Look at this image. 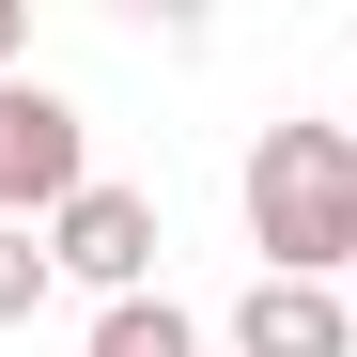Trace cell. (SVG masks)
<instances>
[{
    "instance_id": "cell-8",
    "label": "cell",
    "mask_w": 357,
    "mask_h": 357,
    "mask_svg": "<svg viewBox=\"0 0 357 357\" xmlns=\"http://www.w3.org/2000/svg\"><path fill=\"white\" fill-rule=\"evenodd\" d=\"M342 125H357V109H342Z\"/></svg>"
},
{
    "instance_id": "cell-6",
    "label": "cell",
    "mask_w": 357,
    "mask_h": 357,
    "mask_svg": "<svg viewBox=\"0 0 357 357\" xmlns=\"http://www.w3.org/2000/svg\"><path fill=\"white\" fill-rule=\"evenodd\" d=\"M47 295H63V264H47V233H16V218H0V326H31Z\"/></svg>"
},
{
    "instance_id": "cell-7",
    "label": "cell",
    "mask_w": 357,
    "mask_h": 357,
    "mask_svg": "<svg viewBox=\"0 0 357 357\" xmlns=\"http://www.w3.org/2000/svg\"><path fill=\"white\" fill-rule=\"evenodd\" d=\"M0 78H31V16H16V0H0Z\"/></svg>"
},
{
    "instance_id": "cell-1",
    "label": "cell",
    "mask_w": 357,
    "mask_h": 357,
    "mask_svg": "<svg viewBox=\"0 0 357 357\" xmlns=\"http://www.w3.org/2000/svg\"><path fill=\"white\" fill-rule=\"evenodd\" d=\"M249 249H264V280H357V125L249 140Z\"/></svg>"
},
{
    "instance_id": "cell-4",
    "label": "cell",
    "mask_w": 357,
    "mask_h": 357,
    "mask_svg": "<svg viewBox=\"0 0 357 357\" xmlns=\"http://www.w3.org/2000/svg\"><path fill=\"white\" fill-rule=\"evenodd\" d=\"M233 357H357V295L342 280H249L233 295Z\"/></svg>"
},
{
    "instance_id": "cell-2",
    "label": "cell",
    "mask_w": 357,
    "mask_h": 357,
    "mask_svg": "<svg viewBox=\"0 0 357 357\" xmlns=\"http://www.w3.org/2000/svg\"><path fill=\"white\" fill-rule=\"evenodd\" d=\"M93 187V125H78V93H47V78H0V218L47 233Z\"/></svg>"
},
{
    "instance_id": "cell-3",
    "label": "cell",
    "mask_w": 357,
    "mask_h": 357,
    "mask_svg": "<svg viewBox=\"0 0 357 357\" xmlns=\"http://www.w3.org/2000/svg\"><path fill=\"white\" fill-rule=\"evenodd\" d=\"M47 264H63L93 311H125V295H155V202L125 187V171H93V187L47 218Z\"/></svg>"
},
{
    "instance_id": "cell-5",
    "label": "cell",
    "mask_w": 357,
    "mask_h": 357,
    "mask_svg": "<svg viewBox=\"0 0 357 357\" xmlns=\"http://www.w3.org/2000/svg\"><path fill=\"white\" fill-rule=\"evenodd\" d=\"M93 357H202V326L171 295H125V311H93Z\"/></svg>"
}]
</instances>
